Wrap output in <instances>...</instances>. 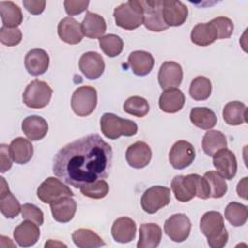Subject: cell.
<instances>
[{
	"mask_svg": "<svg viewBox=\"0 0 248 248\" xmlns=\"http://www.w3.org/2000/svg\"><path fill=\"white\" fill-rule=\"evenodd\" d=\"M123 109L125 112L137 116V117H143L149 111V104L146 99L140 96H132L128 98L124 105Z\"/></svg>",
	"mask_w": 248,
	"mask_h": 248,
	"instance_id": "ab89813d",
	"label": "cell"
},
{
	"mask_svg": "<svg viewBox=\"0 0 248 248\" xmlns=\"http://www.w3.org/2000/svg\"><path fill=\"white\" fill-rule=\"evenodd\" d=\"M101 131L109 140H116L121 136L132 137L138 132V125L135 121L117 116L111 112H106L100 120Z\"/></svg>",
	"mask_w": 248,
	"mask_h": 248,
	"instance_id": "3957f363",
	"label": "cell"
},
{
	"mask_svg": "<svg viewBox=\"0 0 248 248\" xmlns=\"http://www.w3.org/2000/svg\"><path fill=\"white\" fill-rule=\"evenodd\" d=\"M99 45L101 49L108 57H115L119 55L123 50V41L115 34H108L99 39Z\"/></svg>",
	"mask_w": 248,
	"mask_h": 248,
	"instance_id": "74e56055",
	"label": "cell"
},
{
	"mask_svg": "<svg viewBox=\"0 0 248 248\" xmlns=\"http://www.w3.org/2000/svg\"><path fill=\"white\" fill-rule=\"evenodd\" d=\"M212 163L217 172L225 179H232L237 171V161L232 151L223 148L217 151L213 156Z\"/></svg>",
	"mask_w": 248,
	"mask_h": 248,
	"instance_id": "4fadbf2b",
	"label": "cell"
},
{
	"mask_svg": "<svg viewBox=\"0 0 248 248\" xmlns=\"http://www.w3.org/2000/svg\"><path fill=\"white\" fill-rule=\"evenodd\" d=\"M89 5V1L82 0H66L64 1L65 11L69 16L79 15L85 10H87Z\"/></svg>",
	"mask_w": 248,
	"mask_h": 248,
	"instance_id": "f6af8a7d",
	"label": "cell"
},
{
	"mask_svg": "<svg viewBox=\"0 0 248 248\" xmlns=\"http://www.w3.org/2000/svg\"><path fill=\"white\" fill-rule=\"evenodd\" d=\"M225 218L233 227L243 226L248 218L247 206L235 202H230L225 209Z\"/></svg>",
	"mask_w": 248,
	"mask_h": 248,
	"instance_id": "d590c367",
	"label": "cell"
},
{
	"mask_svg": "<svg viewBox=\"0 0 248 248\" xmlns=\"http://www.w3.org/2000/svg\"><path fill=\"white\" fill-rule=\"evenodd\" d=\"M97 106V90L92 86L77 88L71 99V107L78 116L90 115Z\"/></svg>",
	"mask_w": 248,
	"mask_h": 248,
	"instance_id": "8992f818",
	"label": "cell"
},
{
	"mask_svg": "<svg viewBox=\"0 0 248 248\" xmlns=\"http://www.w3.org/2000/svg\"><path fill=\"white\" fill-rule=\"evenodd\" d=\"M246 185H247V177H244L241 181L238 182V185L236 188L238 196L244 200L247 199V190H246L247 186Z\"/></svg>",
	"mask_w": 248,
	"mask_h": 248,
	"instance_id": "681fc988",
	"label": "cell"
},
{
	"mask_svg": "<svg viewBox=\"0 0 248 248\" xmlns=\"http://www.w3.org/2000/svg\"><path fill=\"white\" fill-rule=\"evenodd\" d=\"M202 146L206 155L213 156L220 149L227 147V139L222 132L209 130L202 138Z\"/></svg>",
	"mask_w": 248,
	"mask_h": 248,
	"instance_id": "e575fe53",
	"label": "cell"
},
{
	"mask_svg": "<svg viewBox=\"0 0 248 248\" xmlns=\"http://www.w3.org/2000/svg\"><path fill=\"white\" fill-rule=\"evenodd\" d=\"M79 190L83 196L99 200L105 198L108 194L109 186L106 180L100 179L83 185L82 187L79 188Z\"/></svg>",
	"mask_w": 248,
	"mask_h": 248,
	"instance_id": "60d3db41",
	"label": "cell"
},
{
	"mask_svg": "<svg viewBox=\"0 0 248 248\" xmlns=\"http://www.w3.org/2000/svg\"><path fill=\"white\" fill-rule=\"evenodd\" d=\"M81 28L84 36L97 39L103 37L107 30V24L104 17L100 15L87 12L81 22Z\"/></svg>",
	"mask_w": 248,
	"mask_h": 248,
	"instance_id": "f1b7e54d",
	"label": "cell"
},
{
	"mask_svg": "<svg viewBox=\"0 0 248 248\" xmlns=\"http://www.w3.org/2000/svg\"><path fill=\"white\" fill-rule=\"evenodd\" d=\"M9 149L13 161L19 165L28 163L32 159L34 153L31 141L22 137L14 139L9 145Z\"/></svg>",
	"mask_w": 248,
	"mask_h": 248,
	"instance_id": "4316f807",
	"label": "cell"
},
{
	"mask_svg": "<svg viewBox=\"0 0 248 248\" xmlns=\"http://www.w3.org/2000/svg\"><path fill=\"white\" fill-rule=\"evenodd\" d=\"M24 66L30 75L35 77L41 76L48 69L49 56L47 52L42 48H33L26 53Z\"/></svg>",
	"mask_w": 248,
	"mask_h": 248,
	"instance_id": "d6986e66",
	"label": "cell"
},
{
	"mask_svg": "<svg viewBox=\"0 0 248 248\" xmlns=\"http://www.w3.org/2000/svg\"><path fill=\"white\" fill-rule=\"evenodd\" d=\"M210 22L217 32L218 39H228L232 35L234 27L232 19L229 17L218 16L210 20Z\"/></svg>",
	"mask_w": 248,
	"mask_h": 248,
	"instance_id": "b9f144b4",
	"label": "cell"
},
{
	"mask_svg": "<svg viewBox=\"0 0 248 248\" xmlns=\"http://www.w3.org/2000/svg\"><path fill=\"white\" fill-rule=\"evenodd\" d=\"M203 177L206 179L209 185L210 198L219 199L222 198L227 193L228 185L225 181V178L217 171L209 170L204 173Z\"/></svg>",
	"mask_w": 248,
	"mask_h": 248,
	"instance_id": "f35d334b",
	"label": "cell"
},
{
	"mask_svg": "<svg viewBox=\"0 0 248 248\" xmlns=\"http://www.w3.org/2000/svg\"><path fill=\"white\" fill-rule=\"evenodd\" d=\"M0 210L6 218L13 219L21 212V205L18 200L9 190V186L5 178L0 177Z\"/></svg>",
	"mask_w": 248,
	"mask_h": 248,
	"instance_id": "ffe728a7",
	"label": "cell"
},
{
	"mask_svg": "<svg viewBox=\"0 0 248 248\" xmlns=\"http://www.w3.org/2000/svg\"><path fill=\"white\" fill-rule=\"evenodd\" d=\"M52 217L59 223L70 222L77 211V202L71 196L63 197L50 203Z\"/></svg>",
	"mask_w": 248,
	"mask_h": 248,
	"instance_id": "44dd1931",
	"label": "cell"
},
{
	"mask_svg": "<svg viewBox=\"0 0 248 248\" xmlns=\"http://www.w3.org/2000/svg\"><path fill=\"white\" fill-rule=\"evenodd\" d=\"M196 152L194 146L186 140L176 141L170 150L169 161L176 170H183L189 167L195 160Z\"/></svg>",
	"mask_w": 248,
	"mask_h": 248,
	"instance_id": "7c38bea8",
	"label": "cell"
},
{
	"mask_svg": "<svg viewBox=\"0 0 248 248\" xmlns=\"http://www.w3.org/2000/svg\"><path fill=\"white\" fill-rule=\"evenodd\" d=\"M37 196L44 203L50 204L63 197H73L74 193L60 179L50 176L40 184L37 189Z\"/></svg>",
	"mask_w": 248,
	"mask_h": 248,
	"instance_id": "9c48e42d",
	"label": "cell"
},
{
	"mask_svg": "<svg viewBox=\"0 0 248 248\" xmlns=\"http://www.w3.org/2000/svg\"><path fill=\"white\" fill-rule=\"evenodd\" d=\"M0 15L3 26L9 28H16L23 19L20 8L12 1L0 2Z\"/></svg>",
	"mask_w": 248,
	"mask_h": 248,
	"instance_id": "1f68e13d",
	"label": "cell"
},
{
	"mask_svg": "<svg viewBox=\"0 0 248 248\" xmlns=\"http://www.w3.org/2000/svg\"><path fill=\"white\" fill-rule=\"evenodd\" d=\"M190 120L196 127L202 130H209L216 125L217 116L208 108L196 107L191 109Z\"/></svg>",
	"mask_w": 248,
	"mask_h": 248,
	"instance_id": "d6a6232c",
	"label": "cell"
},
{
	"mask_svg": "<svg viewBox=\"0 0 248 248\" xmlns=\"http://www.w3.org/2000/svg\"><path fill=\"white\" fill-rule=\"evenodd\" d=\"M196 197L202 199V200H206L208 198H210V189H209V185L206 181V179L201 175H199L198 177V189H197V195Z\"/></svg>",
	"mask_w": 248,
	"mask_h": 248,
	"instance_id": "c3c4849f",
	"label": "cell"
},
{
	"mask_svg": "<svg viewBox=\"0 0 248 248\" xmlns=\"http://www.w3.org/2000/svg\"><path fill=\"white\" fill-rule=\"evenodd\" d=\"M137 226L133 219L120 217L116 219L111 227V235L118 243H128L136 237Z\"/></svg>",
	"mask_w": 248,
	"mask_h": 248,
	"instance_id": "603a6c76",
	"label": "cell"
},
{
	"mask_svg": "<svg viewBox=\"0 0 248 248\" xmlns=\"http://www.w3.org/2000/svg\"><path fill=\"white\" fill-rule=\"evenodd\" d=\"M22 4L24 8L32 15H40L46 8L45 0H24Z\"/></svg>",
	"mask_w": 248,
	"mask_h": 248,
	"instance_id": "7dc6e473",
	"label": "cell"
},
{
	"mask_svg": "<svg viewBox=\"0 0 248 248\" xmlns=\"http://www.w3.org/2000/svg\"><path fill=\"white\" fill-rule=\"evenodd\" d=\"M200 229L207 238L211 248L224 247L229 239V233L224 225V218L220 212L208 211L201 218Z\"/></svg>",
	"mask_w": 248,
	"mask_h": 248,
	"instance_id": "7a4b0ae2",
	"label": "cell"
},
{
	"mask_svg": "<svg viewBox=\"0 0 248 248\" xmlns=\"http://www.w3.org/2000/svg\"><path fill=\"white\" fill-rule=\"evenodd\" d=\"M185 104L184 93L178 88L166 89L159 98L160 108L167 113L179 111Z\"/></svg>",
	"mask_w": 248,
	"mask_h": 248,
	"instance_id": "484cf974",
	"label": "cell"
},
{
	"mask_svg": "<svg viewBox=\"0 0 248 248\" xmlns=\"http://www.w3.org/2000/svg\"><path fill=\"white\" fill-rule=\"evenodd\" d=\"M22 33L19 28H9L2 26L0 28V42L7 46H15L21 42Z\"/></svg>",
	"mask_w": 248,
	"mask_h": 248,
	"instance_id": "7bdbcfd3",
	"label": "cell"
},
{
	"mask_svg": "<svg viewBox=\"0 0 248 248\" xmlns=\"http://www.w3.org/2000/svg\"><path fill=\"white\" fill-rule=\"evenodd\" d=\"M114 20L117 26L134 30L143 24V8L140 1L130 0L120 4L113 11Z\"/></svg>",
	"mask_w": 248,
	"mask_h": 248,
	"instance_id": "277c9868",
	"label": "cell"
},
{
	"mask_svg": "<svg viewBox=\"0 0 248 248\" xmlns=\"http://www.w3.org/2000/svg\"><path fill=\"white\" fill-rule=\"evenodd\" d=\"M112 156L111 146L98 134H90L63 146L53 158L52 171L67 185L79 189L107 178Z\"/></svg>",
	"mask_w": 248,
	"mask_h": 248,
	"instance_id": "6da1fadb",
	"label": "cell"
},
{
	"mask_svg": "<svg viewBox=\"0 0 248 248\" xmlns=\"http://www.w3.org/2000/svg\"><path fill=\"white\" fill-rule=\"evenodd\" d=\"M21 129L30 140H40L46 136L48 124L42 116L30 115L23 119Z\"/></svg>",
	"mask_w": 248,
	"mask_h": 248,
	"instance_id": "d4e9b609",
	"label": "cell"
},
{
	"mask_svg": "<svg viewBox=\"0 0 248 248\" xmlns=\"http://www.w3.org/2000/svg\"><path fill=\"white\" fill-rule=\"evenodd\" d=\"M40 237V230L37 224L25 220L14 231V238L21 247H29L36 244Z\"/></svg>",
	"mask_w": 248,
	"mask_h": 248,
	"instance_id": "7402d4cb",
	"label": "cell"
},
{
	"mask_svg": "<svg viewBox=\"0 0 248 248\" xmlns=\"http://www.w3.org/2000/svg\"><path fill=\"white\" fill-rule=\"evenodd\" d=\"M143 8V24L153 32H162L169 28L163 16L164 0L140 1Z\"/></svg>",
	"mask_w": 248,
	"mask_h": 248,
	"instance_id": "ba28073f",
	"label": "cell"
},
{
	"mask_svg": "<svg viewBox=\"0 0 248 248\" xmlns=\"http://www.w3.org/2000/svg\"><path fill=\"white\" fill-rule=\"evenodd\" d=\"M57 32L59 38L69 45H77L80 43L84 36L81 24L71 16L64 17L59 21Z\"/></svg>",
	"mask_w": 248,
	"mask_h": 248,
	"instance_id": "ac0fdd59",
	"label": "cell"
},
{
	"mask_svg": "<svg viewBox=\"0 0 248 248\" xmlns=\"http://www.w3.org/2000/svg\"><path fill=\"white\" fill-rule=\"evenodd\" d=\"M247 108L239 101L229 102L223 108V118L231 126H238L247 122Z\"/></svg>",
	"mask_w": 248,
	"mask_h": 248,
	"instance_id": "4dcf8cb0",
	"label": "cell"
},
{
	"mask_svg": "<svg viewBox=\"0 0 248 248\" xmlns=\"http://www.w3.org/2000/svg\"><path fill=\"white\" fill-rule=\"evenodd\" d=\"M183 78L181 66L174 61L164 62L158 73V81L163 89L176 88L180 85Z\"/></svg>",
	"mask_w": 248,
	"mask_h": 248,
	"instance_id": "5bb4252c",
	"label": "cell"
},
{
	"mask_svg": "<svg viewBox=\"0 0 248 248\" xmlns=\"http://www.w3.org/2000/svg\"><path fill=\"white\" fill-rule=\"evenodd\" d=\"M199 174L191 173L187 175H175L171 181V190L178 202H186L194 199L197 195Z\"/></svg>",
	"mask_w": 248,
	"mask_h": 248,
	"instance_id": "30bf717a",
	"label": "cell"
},
{
	"mask_svg": "<svg viewBox=\"0 0 248 248\" xmlns=\"http://www.w3.org/2000/svg\"><path fill=\"white\" fill-rule=\"evenodd\" d=\"M125 157L130 167L134 169H142L150 163L152 151L147 143L139 140L128 146Z\"/></svg>",
	"mask_w": 248,
	"mask_h": 248,
	"instance_id": "2e32d148",
	"label": "cell"
},
{
	"mask_svg": "<svg viewBox=\"0 0 248 248\" xmlns=\"http://www.w3.org/2000/svg\"><path fill=\"white\" fill-rule=\"evenodd\" d=\"M162 239V229L155 223H144L140 227L138 248H156Z\"/></svg>",
	"mask_w": 248,
	"mask_h": 248,
	"instance_id": "83f0119b",
	"label": "cell"
},
{
	"mask_svg": "<svg viewBox=\"0 0 248 248\" xmlns=\"http://www.w3.org/2000/svg\"><path fill=\"white\" fill-rule=\"evenodd\" d=\"M21 215L25 220L32 221L38 226L44 223V213L43 211L33 203H24L21 205Z\"/></svg>",
	"mask_w": 248,
	"mask_h": 248,
	"instance_id": "ee69618b",
	"label": "cell"
},
{
	"mask_svg": "<svg viewBox=\"0 0 248 248\" xmlns=\"http://www.w3.org/2000/svg\"><path fill=\"white\" fill-rule=\"evenodd\" d=\"M81 73L88 79L99 78L105 71V61L101 54L96 51H88L81 55L78 62Z\"/></svg>",
	"mask_w": 248,
	"mask_h": 248,
	"instance_id": "9a60e30c",
	"label": "cell"
},
{
	"mask_svg": "<svg viewBox=\"0 0 248 248\" xmlns=\"http://www.w3.org/2000/svg\"><path fill=\"white\" fill-rule=\"evenodd\" d=\"M13 159L10 154V149L7 144L2 143L0 145V171L6 172L12 168Z\"/></svg>",
	"mask_w": 248,
	"mask_h": 248,
	"instance_id": "bcb514c9",
	"label": "cell"
},
{
	"mask_svg": "<svg viewBox=\"0 0 248 248\" xmlns=\"http://www.w3.org/2000/svg\"><path fill=\"white\" fill-rule=\"evenodd\" d=\"M191 227V221L187 215L176 213L166 220L164 230L170 240L174 242H183L188 238Z\"/></svg>",
	"mask_w": 248,
	"mask_h": 248,
	"instance_id": "8fae6325",
	"label": "cell"
},
{
	"mask_svg": "<svg viewBox=\"0 0 248 248\" xmlns=\"http://www.w3.org/2000/svg\"><path fill=\"white\" fill-rule=\"evenodd\" d=\"M52 89L45 81L34 79L25 88L22 94L23 103L31 108H43L51 99Z\"/></svg>",
	"mask_w": 248,
	"mask_h": 248,
	"instance_id": "5b68a950",
	"label": "cell"
},
{
	"mask_svg": "<svg viewBox=\"0 0 248 248\" xmlns=\"http://www.w3.org/2000/svg\"><path fill=\"white\" fill-rule=\"evenodd\" d=\"M72 239L75 245L79 248H97L106 245L104 240L89 229L76 230L72 234Z\"/></svg>",
	"mask_w": 248,
	"mask_h": 248,
	"instance_id": "836d02e7",
	"label": "cell"
},
{
	"mask_svg": "<svg viewBox=\"0 0 248 248\" xmlns=\"http://www.w3.org/2000/svg\"><path fill=\"white\" fill-rule=\"evenodd\" d=\"M218 39L217 32L212 23H198L191 32V41L197 46H206L214 43Z\"/></svg>",
	"mask_w": 248,
	"mask_h": 248,
	"instance_id": "f546056e",
	"label": "cell"
},
{
	"mask_svg": "<svg viewBox=\"0 0 248 248\" xmlns=\"http://www.w3.org/2000/svg\"><path fill=\"white\" fill-rule=\"evenodd\" d=\"M163 16L166 24L170 26H180L188 17V8L181 1L164 0Z\"/></svg>",
	"mask_w": 248,
	"mask_h": 248,
	"instance_id": "e0dca14e",
	"label": "cell"
},
{
	"mask_svg": "<svg viewBox=\"0 0 248 248\" xmlns=\"http://www.w3.org/2000/svg\"><path fill=\"white\" fill-rule=\"evenodd\" d=\"M211 89V81L203 76H199L192 80L189 88V94L195 101H204L209 98Z\"/></svg>",
	"mask_w": 248,
	"mask_h": 248,
	"instance_id": "8d00e7d4",
	"label": "cell"
},
{
	"mask_svg": "<svg viewBox=\"0 0 248 248\" xmlns=\"http://www.w3.org/2000/svg\"><path fill=\"white\" fill-rule=\"evenodd\" d=\"M128 64L133 73L139 77L147 76L154 67V58L144 50H135L129 54Z\"/></svg>",
	"mask_w": 248,
	"mask_h": 248,
	"instance_id": "cb8c5ba5",
	"label": "cell"
},
{
	"mask_svg": "<svg viewBox=\"0 0 248 248\" xmlns=\"http://www.w3.org/2000/svg\"><path fill=\"white\" fill-rule=\"evenodd\" d=\"M170 202V190L164 186H152L144 191L140 199V204L144 212L154 214L167 206Z\"/></svg>",
	"mask_w": 248,
	"mask_h": 248,
	"instance_id": "52a82bcc",
	"label": "cell"
}]
</instances>
